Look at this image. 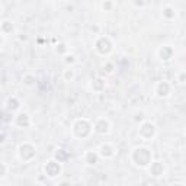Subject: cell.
<instances>
[{
	"label": "cell",
	"instance_id": "6da1fadb",
	"mask_svg": "<svg viewBox=\"0 0 186 186\" xmlns=\"http://www.w3.org/2000/svg\"><path fill=\"white\" fill-rule=\"evenodd\" d=\"M60 164L55 163L54 160H51V162H48V163L45 164V172H47V175L50 176V177H54L60 173Z\"/></svg>",
	"mask_w": 186,
	"mask_h": 186
},
{
	"label": "cell",
	"instance_id": "7a4b0ae2",
	"mask_svg": "<svg viewBox=\"0 0 186 186\" xmlns=\"http://www.w3.org/2000/svg\"><path fill=\"white\" fill-rule=\"evenodd\" d=\"M95 131L99 134H108L109 132V122L106 119H99L95 124Z\"/></svg>",
	"mask_w": 186,
	"mask_h": 186
},
{
	"label": "cell",
	"instance_id": "3957f363",
	"mask_svg": "<svg viewBox=\"0 0 186 186\" xmlns=\"http://www.w3.org/2000/svg\"><path fill=\"white\" fill-rule=\"evenodd\" d=\"M113 147H110L109 144H102L100 145V154L103 156V157H113Z\"/></svg>",
	"mask_w": 186,
	"mask_h": 186
},
{
	"label": "cell",
	"instance_id": "277c9868",
	"mask_svg": "<svg viewBox=\"0 0 186 186\" xmlns=\"http://www.w3.org/2000/svg\"><path fill=\"white\" fill-rule=\"evenodd\" d=\"M169 92H170V86H169L166 82L159 83V86H157V95H159V96H167Z\"/></svg>",
	"mask_w": 186,
	"mask_h": 186
},
{
	"label": "cell",
	"instance_id": "5b68a950",
	"mask_svg": "<svg viewBox=\"0 0 186 186\" xmlns=\"http://www.w3.org/2000/svg\"><path fill=\"white\" fill-rule=\"evenodd\" d=\"M86 162L89 164H96L98 163V154L93 153V151H87L86 153Z\"/></svg>",
	"mask_w": 186,
	"mask_h": 186
},
{
	"label": "cell",
	"instance_id": "8992f818",
	"mask_svg": "<svg viewBox=\"0 0 186 186\" xmlns=\"http://www.w3.org/2000/svg\"><path fill=\"white\" fill-rule=\"evenodd\" d=\"M0 29L4 31V32H12L13 31V23L9 22V21H4V22L0 23Z\"/></svg>",
	"mask_w": 186,
	"mask_h": 186
},
{
	"label": "cell",
	"instance_id": "52a82bcc",
	"mask_svg": "<svg viewBox=\"0 0 186 186\" xmlns=\"http://www.w3.org/2000/svg\"><path fill=\"white\" fill-rule=\"evenodd\" d=\"M7 108H9V109H16V108H19V102H18L16 99H9Z\"/></svg>",
	"mask_w": 186,
	"mask_h": 186
},
{
	"label": "cell",
	"instance_id": "ba28073f",
	"mask_svg": "<svg viewBox=\"0 0 186 186\" xmlns=\"http://www.w3.org/2000/svg\"><path fill=\"white\" fill-rule=\"evenodd\" d=\"M73 77H74V71H73L71 68H68V70L64 71V79H66L67 82H68V80H71Z\"/></svg>",
	"mask_w": 186,
	"mask_h": 186
},
{
	"label": "cell",
	"instance_id": "9c48e42d",
	"mask_svg": "<svg viewBox=\"0 0 186 186\" xmlns=\"http://www.w3.org/2000/svg\"><path fill=\"white\" fill-rule=\"evenodd\" d=\"M163 15L166 18H173V16H175V10H173L172 7H166L163 12Z\"/></svg>",
	"mask_w": 186,
	"mask_h": 186
},
{
	"label": "cell",
	"instance_id": "30bf717a",
	"mask_svg": "<svg viewBox=\"0 0 186 186\" xmlns=\"http://www.w3.org/2000/svg\"><path fill=\"white\" fill-rule=\"evenodd\" d=\"M76 61V57L74 55H67L66 57V63H68V64H73Z\"/></svg>",
	"mask_w": 186,
	"mask_h": 186
},
{
	"label": "cell",
	"instance_id": "8fae6325",
	"mask_svg": "<svg viewBox=\"0 0 186 186\" xmlns=\"http://www.w3.org/2000/svg\"><path fill=\"white\" fill-rule=\"evenodd\" d=\"M4 175H6V167L0 163V177H3Z\"/></svg>",
	"mask_w": 186,
	"mask_h": 186
},
{
	"label": "cell",
	"instance_id": "7c38bea8",
	"mask_svg": "<svg viewBox=\"0 0 186 186\" xmlns=\"http://www.w3.org/2000/svg\"><path fill=\"white\" fill-rule=\"evenodd\" d=\"M110 1H106V3H103V9H110Z\"/></svg>",
	"mask_w": 186,
	"mask_h": 186
}]
</instances>
